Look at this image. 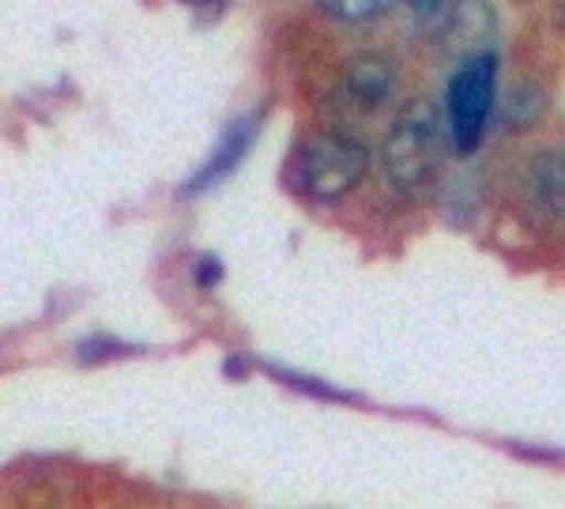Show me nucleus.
Instances as JSON below:
<instances>
[{
	"instance_id": "4",
	"label": "nucleus",
	"mask_w": 565,
	"mask_h": 509,
	"mask_svg": "<svg viewBox=\"0 0 565 509\" xmlns=\"http://www.w3.org/2000/svg\"><path fill=\"white\" fill-rule=\"evenodd\" d=\"M392 84H396V68H392L385 57H377V53H362V57H354L351 65L343 68L332 98L343 106V110L366 114L385 103Z\"/></svg>"
},
{
	"instance_id": "6",
	"label": "nucleus",
	"mask_w": 565,
	"mask_h": 509,
	"mask_svg": "<svg viewBox=\"0 0 565 509\" xmlns=\"http://www.w3.org/2000/svg\"><path fill=\"white\" fill-rule=\"evenodd\" d=\"M249 140H253V125L249 121L234 125V129L223 136V144H218V151L212 156V162H207V167L200 170V178L193 181V189H204V185H212V181L231 174V170L242 162L245 151H249Z\"/></svg>"
},
{
	"instance_id": "5",
	"label": "nucleus",
	"mask_w": 565,
	"mask_h": 509,
	"mask_svg": "<svg viewBox=\"0 0 565 509\" xmlns=\"http://www.w3.org/2000/svg\"><path fill=\"white\" fill-rule=\"evenodd\" d=\"M527 193H532V204L540 212H546L551 220H565V151H551V156L535 159Z\"/></svg>"
},
{
	"instance_id": "7",
	"label": "nucleus",
	"mask_w": 565,
	"mask_h": 509,
	"mask_svg": "<svg viewBox=\"0 0 565 509\" xmlns=\"http://www.w3.org/2000/svg\"><path fill=\"white\" fill-rule=\"evenodd\" d=\"M392 4L399 0H321V8L332 20H343V23H359V20H373V15L388 12Z\"/></svg>"
},
{
	"instance_id": "1",
	"label": "nucleus",
	"mask_w": 565,
	"mask_h": 509,
	"mask_svg": "<svg viewBox=\"0 0 565 509\" xmlns=\"http://www.w3.org/2000/svg\"><path fill=\"white\" fill-rule=\"evenodd\" d=\"M370 170V151L348 132H313L290 151L287 185L306 200H343L362 185Z\"/></svg>"
},
{
	"instance_id": "8",
	"label": "nucleus",
	"mask_w": 565,
	"mask_h": 509,
	"mask_svg": "<svg viewBox=\"0 0 565 509\" xmlns=\"http://www.w3.org/2000/svg\"><path fill=\"white\" fill-rule=\"evenodd\" d=\"M407 8H412L415 15H423V20H430V15L437 12V8L445 4V0H404Z\"/></svg>"
},
{
	"instance_id": "9",
	"label": "nucleus",
	"mask_w": 565,
	"mask_h": 509,
	"mask_svg": "<svg viewBox=\"0 0 565 509\" xmlns=\"http://www.w3.org/2000/svg\"><path fill=\"white\" fill-rule=\"evenodd\" d=\"M189 4H215V0H189Z\"/></svg>"
},
{
	"instance_id": "2",
	"label": "nucleus",
	"mask_w": 565,
	"mask_h": 509,
	"mask_svg": "<svg viewBox=\"0 0 565 509\" xmlns=\"http://www.w3.org/2000/svg\"><path fill=\"white\" fill-rule=\"evenodd\" d=\"M445 159V121L437 114L434 103L415 98L404 106V114L396 117V125L385 136V148H381V162H385V174L396 189L415 193V189L430 185L434 174L441 170Z\"/></svg>"
},
{
	"instance_id": "3",
	"label": "nucleus",
	"mask_w": 565,
	"mask_h": 509,
	"mask_svg": "<svg viewBox=\"0 0 565 509\" xmlns=\"http://www.w3.org/2000/svg\"><path fill=\"white\" fill-rule=\"evenodd\" d=\"M494 91H498V57L490 50H476L460 61L449 84V136L452 148L460 156L482 144V132L490 125V110H494Z\"/></svg>"
}]
</instances>
